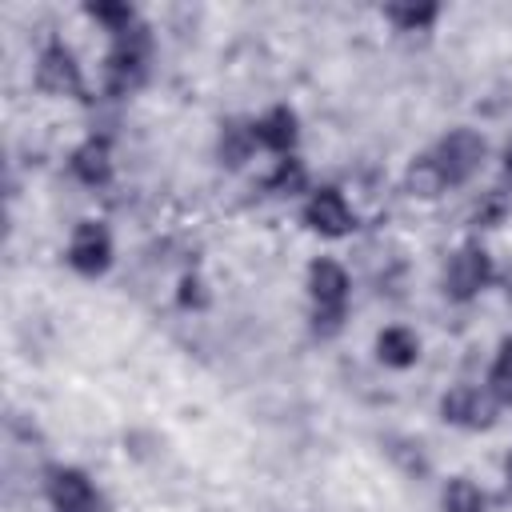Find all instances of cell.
<instances>
[{"mask_svg": "<svg viewBox=\"0 0 512 512\" xmlns=\"http://www.w3.org/2000/svg\"><path fill=\"white\" fill-rule=\"evenodd\" d=\"M440 4H428V0H400V4H384L380 16L400 32V36H424L436 28L440 20Z\"/></svg>", "mask_w": 512, "mask_h": 512, "instance_id": "13", "label": "cell"}, {"mask_svg": "<svg viewBox=\"0 0 512 512\" xmlns=\"http://www.w3.org/2000/svg\"><path fill=\"white\" fill-rule=\"evenodd\" d=\"M304 288H308V304H312V312H308L312 332L320 340L340 336L344 320H348V296H352L348 268L336 256H312L308 272H304Z\"/></svg>", "mask_w": 512, "mask_h": 512, "instance_id": "1", "label": "cell"}, {"mask_svg": "<svg viewBox=\"0 0 512 512\" xmlns=\"http://www.w3.org/2000/svg\"><path fill=\"white\" fill-rule=\"evenodd\" d=\"M32 84H36V92H44V96H52V100H88L84 68H80V60H76V52H72L64 40H56V36L36 52Z\"/></svg>", "mask_w": 512, "mask_h": 512, "instance_id": "5", "label": "cell"}, {"mask_svg": "<svg viewBox=\"0 0 512 512\" xmlns=\"http://www.w3.org/2000/svg\"><path fill=\"white\" fill-rule=\"evenodd\" d=\"M428 160H432L440 184L452 192V188H464V184H472L480 176V168L488 160V140H484V132L460 124V128H448L428 148Z\"/></svg>", "mask_w": 512, "mask_h": 512, "instance_id": "3", "label": "cell"}, {"mask_svg": "<svg viewBox=\"0 0 512 512\" xmlns=\"http://www.w3.org/2000/svg\"><path fill=\"white\" fill-rule=\"evenodd\" d=\"M372 352H376V360H380L384 368H392V372H408V368L420 364L424 344H420V336H416L408 324H388V328L376 332Z\"/></svg>", "mask_w": 512, "mask_h": 512, "instance_id": "12", "label": "cell"}, {"mask_svg": "<svg viewBox=\"0 0 512 512\" xmlns=\"http://www.w3.org/2000/svg\"><path fill=\"white\" fill-rule=\"evenodd\" d=\"M256 140H252V120H224L220 124V136H216V160L224 168H244L252 156H256Z\"/></svg>", "mask_w": 512, "mask_h": 512, "instance_id": "15", "label": "cell"}, {"mask_svg": "<svg viewBox=\"0 0 512 512\" xmlns=\"http://www.w3.org/2000/svg\"><path fill=\"white\" fill-rule=\"evenodd\" d=\"M484 388L500 408H512V336L496 344V356L488 360V372H484Z\"/></svg>", "mask_w": 512, "mask_h": 512, "instance_id": "18", "label": "cell"}, {"mask_svg": "<svg viewBox=\"0 0 512 512\" xmlns=\"http://www.w3.org/2000/svg\"><path fill=\"white\" fill-rule=\"evenodd\" d=\"M152 52H156V40H152V28L144 20L136 28H128L124 36H112L108 40V52H104V64H100V88H104V96L108 100L136 96L148 84Z\"/></svg>", "mask_w": 512, "mask_h": 512, "instance_id": "2", "label": "cell"}, {"mask_svg": "<svg viewBox=\"0 0 512 512\" xmlns=\"http://www.w3.org/2000/svg\"><path fill=\"white\" fill-rule=\"evenodd\" d=\"M504 480H508V488H512V448H508V456H504Z\"/></svg>", "mask_w": 512, "mask_h": 512, "instance_id": "23", "label": "cell"}, {"mask_svg": "<svg viewBox=\"0 0 512 512\" xmlns=\"http://www.w3.org/2000/svg\"><path fill=\"white\" fill-rule=\"evenodd\" d=\"M84 16H88L92 24H100V28L108 32V40H112V36H124L128 28L140 24V12H136L128 0H96V4H84Z\"/></svg>", "mask_w": 512, "mask_h": 512, "instance_id": "17", "label": "cell"}, {"mask_svg": "<svg viewBox=\"0 0 512 512\" xmlns=\"http://www.w3.org/2000/svg\"><path fill=\"white\" fill-rule=\"evenodd\" d=\"M436 412H440V420H444L448 428H460V432H488V428L500 420L504 408L492 400V392H488L484 384L460 380V384H452V388L440 392Z\"/></svg>", "mask_w": 512, "mask_h": 512, "instance_id": "7", "label": "cell"}, {"mask_svg": "<svg viewBox=\"0 0 512 512\" xmlns=\"http://www.w3.org/2000/svg\"><path fill=\"white\" fill-rule=\"evenodd\" d=\"M252 140H256V148L264 156H276V160L296 156V148H300V116H296V108L272 104L268 112L252 116Z\"/></svg>", "mask_w": 512, "mask_h": 512, "instance_id": "10", "label": "cell"}, {"mask_svg": "<svg viewBox=\"0 0 512 512\" xmlns=\"http://www.w3.org/2000/svg\"><path fill=\"white\" fill-rule=\"evenodd\" d=\"M508 212V200H504V192H488L480 204H476V212H472V220L476 224H484V228H492V224H500V216Z\"/></svg>", "mask_w": 512, "mask_h": 512, "instance_id": "21", "label": "cell"}, {"mask_svg": "<svg viewBox=\"0 0 512 512\" xmlns=\"http://www.w3.org/2000/svg\"><path fill=\"white\" fill-rule=\"evenodd\" d=\"M492 280H496V264H492L488 248L476 244V240H464L460 248H452L448 264H444L440 292L452 304H472L492 288Z\"/></svg>", "mask_w": 512, "mask_h": 512, "instance_id": "4", "label": "cell"}, {"mask_svg": "<svg viewBox=\"0 0 512 512\" xmlns=\"http://www.w3.org/2000/svg\"><path fill=\"white\" fill-rule=\"evenodd\" d=\"M404 192H408V196H416V200H436V196H444V192H448V188L440 184V176H436V168H432L428 152H420V156H412V160H408V168H404Z\"/></svg>", "mask_w": 512, "mask_h": 512, "instance_id": "19", "label": "cell"}, {"mask_svg": "<svg viewBox=\"0 0 512 512\" xmlns=\"http://www.w3.org/2000/svg\"><path fill=\"white\" fill-rule=\"evenodd\" d=\"M64 260L84 280L108 276V268L116 264V240H112L108 224L104 220H76L68 232V244H64Z\"/></svg>", "mask_w": 512, "mask_h": 512, "instance_id": "6", "label": "cell"}, {"mask_svg": "<svg viewBox=\"0 0 512 512\" xmlns=\"http://www.w3.org/2000/svg\"><path fill=\"white\" fill-rule=\"evenodd\" d=\"M44 500L52 512H104L96 480L76 464H56L44 472Z\"/></svg>", "mask_w": 512, "mask_h": 512, "instance_id": "9", "label": "cell"}, {"mask_svg": "<svg viewBox=\"0 0 512 512\" xmlns=\"http://www.w3.org/2000/svg\"><path fill=\"white\" fill-rule=\"evenodd\" d=\"M500 172H504V180H508V184H512V148H508V152H504V160H500Z\"/></svg>", "mask_w": 512, "mask_h": 512, "instance_id": "22", "label": "cell"}, {"mask_svg": "<svg viewBox=\"0 0 512 512\" xmlns=\"http://www.w3.org/2000/svg\"><path fill=\"white\" fill-rule=\"evenodd\" d=\"M300 224L324 240H344L356 232V208L348 204L344 188L336 184H316L304 204H300Z\"/></svg>", "mask_w": 512, "mask_h": 512, "instance_id": "8", "label": "cell"}, {"mask_svg": "<svg viewBox=\"0 0 512 512\" xmlns=\"http://www.w3.org/2000/svg\"><path fill=\"white\" fill-rule=\"evenodd\" d=\"M68 172L76 184L84 188H108L116 176V156H112V140L108 136H84L72 152H68Z\"/></svg>", "mask_w": 512, "mask_h": 512, "instance_id": "11", "label": "cell"}, {"mask_svg": "<svg viewBox=\"0 0 512 512\" xmlns=\"http://www.w3.org/2000/svg\"><path fill=\"white\" fill-rule=\"evenodd\" d=\"M440 512H488V492L468 476H448L440 488Z\"/></svg>", "mask_w": 512, "mask_h": 512, "instance_id": "16", "label": "cell"}, {"mask_svg": "<svg viewBox=\"0 0 512 512\" xmlns=\"http://www.w3.org/2000/svg\"><path fill=\"white\" fill-rule=\"evenodd\" d=\"M312 176H308V164L300 156H284L272 164V172L264 176V192L268 196H280V200H304L312 192Z\"/></svg>", "mask_w": 512, "mask_h": 512, "instance_id": "14", "label": "cell"}, {"mask_svg": "<svg viewBox=\"0 0 512 512\" xmlns=\"http://www.w3.org/2000/svg\"><path fill=\"white\" fill-rule=\"evenodd\" d=\"M208 300H212L208 280H204L200 272H184V276H180V284H176V304H180L184 312H204V308H208Z\"/></svg>", "mask_w": 512, "mask_h": 512, "instance_id": "20", "label": "cell"}]
</instances>
